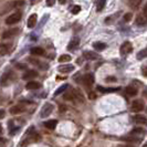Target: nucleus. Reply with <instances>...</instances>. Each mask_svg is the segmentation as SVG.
<instances>
[{"mask_svg": "<svg viewBox=\"0 0 147 147\" xmlns=\"http://www.w3.org/2000/svg\"><path fill=\"white\" fill-rule=\"evenodd\" d=\"M30 52L32 55H43L44 54V50L41 47H34L30 50Z\"/></svg>", "mask_w": 147, "mask_h": 147, "instance_id": "4be33fe9", "label": "nucleus"}, {"mask_svg": "<svg viewBox=\"0 0 147 147\" xmlns=\"http://www.w3.org/2000/svg\"><path fill=\"white\" fill-rule=\"evenodd\" d=\"M96 88L102 93H112V92H117L121 90V88H103V86H100V85Z\"/></svg>", "mask_w": 147, "mask_h": 147, "instance_id": "a211bd4d", "label": "nucleus"}, {"mask_svg": "<svg viewBox=\"0 0 147 147\" xmlns=\"http://www.w3.org/2000/svg\"><path fill=\"white\" fill-rule=\"evenodd\" d=\"M72 94H73V101H78L79 103H83L85 97L83 95V93L81 92V90L79 88H73L72 90Z\"/></svg>", "mask_w": 147, "mask_h": 147, "instance_id": "0eeeda50", "label": "nucleus"}, {"mask_svg": "<svg viewBox=\"0 0 147 147\" xmlns=\"http://www.w3.org/2000/svg\"><path fill=\"white\" fill-rule=\"evenodd\" d=\"M59 2H60V3H62V5H63V3H65V0H59Z\"/></svg>", "mask_w": 147, "mask_h": 147, "instance_id": "a18cd8bd", "label": "nucleus"}, {"mask_svg": "<svg viewBox=\"0 0 147 147\" xmlns=\"http://www.w3.org/2000/svg\"><path fill=\"white\" fill-rule=\"evenodd\" d=\"M88 96H90V98H92V100L96 97V95L94 94V93H93V92H88Z\"/></svg>", "mask_w": 147, "mask_h": 147, "instance_id": "a19ab883", "label": "nucleus"}, {"mask_svg": "<svg viewBox=\"0 0 147 147\" xmlns=\"http://www.w3.org/2000/svg\"><path fill=\"white\" fill-rule=\"evenodd\" d=\"M69 88V85L67 84H63V85H61L59 88H57V91L54 92V96H58L59 94H62L63 92H65L66 90Z\"/></svg>", "mask_w": 147, "mask_h": 147, "instance_id": "bb28decb", "label": "nucleus"}, {"mask_svg": "<svg viewBox=\"0 0 147 147\" xmlns=\"http://www.w3.org/2000/svg\"><path fill=\"white\" fill-rule=\"evenodd\" d=\"M122 140H125V142H127V143H140V138H138V136H135V135H127V136H125V137H122L121 138Z\"/></svg>", "mask_w": 147, "mask_h": 147, "instance_id": "4468645a", "label": "nucleus"}, {"mask_svg": "<svg viewBox=\"0 0 147 147\" xmlns=\"http://www.w3.org/2000/svg\"><path fill=\"white\" fill-rule=\"evenodd\" d=\"M58 70L61 73H70L74 70V66L72 64H64V65H60Z\"/></svg>", "mask_w": 147, "mask_h": 147, "instance_id": "ddd939ff", "label": "nucleus"}, {"mask_svg": "<svg viewBox=\"0 0 147 147\" xmlns=\"http://www.w3.org/2000/svg\"><path fill=\"white\" fill-rule=\"evenodd\" d=\"M146 57H147V49H145V50H142V51H140L138 53H137V59H138V60L145 59Z\"/></svg>", "mask_w": 147, "mask_h": 147, "instance_id": "2f4dec72", "label": "nucleus"}, {"mask_svg": "<svg viewBox=\"0 0 147 147\" xmlns=\"http://www.w3.org/2000/svg\"><path fill=\"white\" fill-rule=\"evenodd\" d=\"M21 12H15V13H12L11 16H9L7 19H6V23L7 24H15L17 22H19L21 20Z\"/></svg>", "mask_w": 147, "mask_h": 147, "instance_id": "39448f33", "label": "nucleus"}, {"mask_svg": "<svg viewBox=\"0 0 147 147\" xmlns=\"http://www.w3.org/2000/svg\"><path fill=\"white\" fill-rule=\"evenodd\" d=\"M117 147H134V146H133V145H128V144H127V145H118Z\"/></svg>", "mask_w": 147, "mask_h": 147, "instance_id": "c03bdc74", "label": "nucleus"}, {"mask_svg": "<svg viewBox=\"0 0 147 147\" xmlns=\"http://www.w3.org/2000/svg\"><path fill=\"white\" fill-rule=\"evenodd\" d=\"M37 19H38V17L36 13L30 16L29 19H28V27H29V28H33V27L36 26V23H37Z\"/></svg>", "mask_w": 147, "mask_h": 147, "instance_id": "b1692460", "label": "nucleus"}, {"mask_svg": "<svg viewBox=\"0 0 147 147\" xmlns=\"http://www.w3.org/2000/svg\"><path fill=\"white\" fill-rule=\"evenodd\" d=\"M17 67L23 70V69H27V65H26V64H21V63H18V64H17Z\"/></svg>", "mask_w": 147, "mask_h": 147, "instance_id": "e433bc0d", "label": "nucleus"}, {"mask_svg": "<svg viewBox=\"0 0 147 147\" xmlns=\"http://www.w3.org/2000/svg\"><path fill=\"white\" fill-rule=\"evenodd\" d=\"M11 50V44L10 43H2L0 44V54L5 55V54H8Z\"/></svg>", "mask_w": 147, "mask_h": 147, "instance_id": "f3484780", "label": "nucleus"}, {"mask_svg": "<svg viewBox=\"0 0 147 147\" xmlns=\"http://www.w3.org/2000/svg\"><path fill=\"white\" fill-rule=\"evenodd\" d=\"M24 5V1H22V0H16V1H11V2H9L7 3L5 8H3V10L1 11V15H3V13H6L8 11H10L11 9H15V8H18V7H21Z\"/></svg>", "mask_w": 147, "mask_h": 147, "instance_id": "f257e3e1", "label": "nucleus"}, {"mask_svg": "<svg viewBox=\"0 0 147 147\" xmlns=\"http://www.w3.org/2000/svg\"><path fill=\"white\" fill-rule=\"evenodd\" d=\"M55 2V0H47V5L48 6H53Z\"/></svg>", "mask_w": 147, "mask_h": 147, "instance_id": "58836bf2", "label": "nucleus"}, {"mask_svg": "<svg viewBox=\"0 0 147 147\" xmlns=\"http://www.w3.org/2000/svg\"><path fill=\"white\" fill-rule=\"evenodd\" d=\"M2 142H3V138H2V137H0V144H1Z\"/></svg>", "mask_w": 147, "mask_h": 147, "instance_id": "de8ad7c7", "label": "nucleus"}, {"mask_svg": "<svg viewBox=\"0 0 147 147\" xmlns=\"http://www.w3.org/2000/svg\"><path fill=\"white\" fill-rule=\"evenodd\" d=\"M131 19H132V13H131V12H128V13H126V15L124 16V21L125 22L131 21Z\"/></svg>", "mask_w": 147, "mask_h": 147, "instance_id": "f704fd0d", "label": "nucleus"}, {"mask_svg": "<svg viewBox=\"0 0 147 147\" xmlns=\"http://www.w3.org/2000/svg\"><path fill=\"white\" fill-rule=\"evenodd\" d=\"M80 11H81V7L80 6H73V7L71 8V12L73 15H78Z\"/></svg>", "mask_w": 147, "mask_h": 147, "instance_id": "72a5a7b5", "label": "nucleus"}, {"mask_svg": "<svg viewBox=\"0 0 147 147\" xmlns=\"http://www.w3.org/2000/svg\"><path fill=\"white\" fill-rule=\"evenodd\" d=\"M143 147H147V143L145 144V145H143Z\"/></svg>", "mask_w": 147, "mask_h": 147, "instance_id": "09e8293b", "label": "nucleus"}, {"mask_svg": "<svg viewBox=\"0 0 147 147\" xmlns=\"http://www.w3.org/2000/svg\"><path fill=\"white\" fill-rule=\"evenodd\" d=\"M143 96H144L145 98H147V88L144 90V92H143Z\"/></svg>", "mask_w": 147, "mask_h": 147, "instance_id": "79ce46f5", "label": "nucleus"}, {"mask_svg": "<svg viewBox=\"0 0 147 147\" xmlns=\"http://www.w3.org/2000/svg\"><path fill=\"white\" fill-rule=\"evenodd\" d=\"M24 111H26L24 106H22V105H15V106H12V107L10 109V113H11L12 115H17V114L23 113Z\"/></svg>", "mask_w": 147, "mask_h": 147, "instance_id": "2eb2a0df", "label": "nucleus"}, {"mask_svg": "<svg viewBox=\"0 0 147 147\" xmlns=\"http://www.w3.org/2000/svg\"><path fill=\"white\" fill-rule=\"evenodd\" d=\"M145 109V103H144V101L143 100H134L132 103V111L133 112H136V113H138V112H142V111Z\"/></svg>", "mask_w": 147, "mask_h": 147, "instance_id": "20e7f679", "label": "nucleus"}, {"mask_svg": "<svg viewBox=\"0 0 147 147\" xmlns=\"http://www.w3.org/2000/svg\"><path fill=\"white\" fill-rule=\"evenodd\" d=\"M63 98L64 100H67V101H73V94H72V91L71 92H67L66 91L63 95Z\"/></svg>", "mask_w": 147, "mask_h": 147, "instance_id": "473e14b6", "label": "nucleus"}, {"mask_svg": "<svg viewBox=\"0 0 147 147\" xmlns=\"http://www.w3.org/2000/svg\"><path fill=\"white\" fill-rule=\"evenodd\" d=\"M147 23V19L145 18L144 15H138L136 17V24L140 26V27H143Z\"/></svg>", "mask_w": 147, "mask_h": 147, "instance_id": "aec40b11", "label": "nucleus"}, {"mask_svg": "<svg viewBox=\"0 0 147 147\" xmlns=\"http://www.w3.org/2000/svg\"><path fill=\"white\" fill-rule=\"evenodd\" d=\"M142 74H143L145 78H147V65L142 67Z\"/></svg>", "mask_w": 147, "mask_h": 147, "instance_id": "c9c22d12", "label": "nucleus"}, {"mask_svg": "<svg viewBox=\"0 0 147 147\" xmlns=\"http://www.w3.org/2000/svg\"><path fill=\"white\" fill-rule=\"evenodd\" d=\"M38 76V72L37 71H34V70H29V71H27L26 73L22 75V79L23 80H33V79H36Z\"/></svg>", "mask_w": 147, "mask_h": 147, "instance_id": "9b49d317", "label": "nucleus"}, {"mask_svg": "<svg viewBox=\"0 0 147 147\" xmlns=\"http://www.w3.org/2000/svg\"><path fill=\"white\" fill-rule=\"evenodd\" d=\"M71 55H69V54H62L61 57L59 58V62L61 63H63V62H69V61H71Z\"/></svg>", "mask_w": 147, "mask_h": 147, "instance_id": "7c9ffc66", "label": "nucleus"}, {"mask_svg": "<svg viewBox=\"0 0 147 147\" xmlns=\"http://www.w3.org/2000/svg\"><path fill=\"white\" fill-rule=\"evenodd\" d=\"M57 124H58V121H57V119H50V121L44 122V126H45L48 129H54V128L57 127Z\"/></svg>", "mask_w": 147, "mask_h": 147, "instance_id": "6ab92c4d", "label": "nucleus"}, {"mask_svg": "<svg viewBox=\"0 0 147 147\" xmlns=\"http://www.w3.org/2000/svg\"><path fill=\"white\" fill-rule=\"evenodd\" d=\"M134 122L137 124V125H147V117L144 116V115H140V114H137L134 116Z\"/></svg>", "mask_w": 147, "mask_h": 147, "instance_id": "9d476101", "label": "nucleus"}, {"mask_svg": "<svg viewBox=\"0 0 147 147\" xmlns=\"http://www.w3.org/2000/svg\"><path fill=\"white\" fill-rule=\"evenodd\" d=\"M29 61L31 62V63H33V64H36V65H38L40 69H43V70H45V69H48V65L47 64H44V63H42V62H40V61H38V60H34V59H29Z\"/></svg>", "mask_w": 147, "mask_h": 147, "instance_id": "cd10ccee", "label": "nucleus"}, {"mask_svg": "<svg viewBox=\"0 0 147 147\" xmlns=\"http://www.w3.org/2000/svg\"><path fill=\"white\" fill-rule=\"evenodd\" d=\"M125 93L129 96V97L136 96L137 95V88H135L134 86H127V88H125Z\"/></svg>", "mask_w": 147, "mask_h": 147, "instance_id": "5701e85b", "label": "nucleus"}, {"mask_svg": "<svg viewBox=\"0 0 147 147\" xmlns=\"http://www.w3.org/2000/svg\"><path fill=\"white\" fill-rule=\"evenodd\" d=\"M132 51H133V45H132L131 42L126 41V42H124V43L121 45L119 52H121V54H122V55H126V54L131 53Z\"/></svg>", "mask_w": 147, "mask_h": 147, "instance_id": "423d86ee", "label": "nucleus"}, {"mask_svg": "<svg viewBox=\"0 0 147 147\" xmlns=\"http://www.w3.org/2000/svg\"><path fill=\"white\" fill-rule=\"evenodd\" d=\"M5 115H6V112H5L3 110H0V119L5 117Z\"/></svg>", "mask_w": 147, "mask_h": 147, "instance_id": "ea45409f", "label": "nucleus"}, {"mask_svg": "<svg viewBox=\"0 0 147 147\" xmlns=\"http://www.w3.org/2000/svg\"><path fill=\"white\" fill-rule=\"evenodd\" d=\"M83 57H84L86 60H91V61L100 59V55L93 51H85L84 53H83Z\"/></svg>", "mask_w": 147, "mask_h": 147, "instance_id": "f8f14e48", "label": "nucleus"}, {"mask_svg": "<svg viewBox=\"0 0 147 147\" xmlns=\"http://www.w3.org/2000/svg\"><path fill=\"white\" fill-rule=\"evenodd\" d=\"M26 88L27 90H39V88H41V84L37 81H29L27 83V85H26Z\"/></svg>", "mask_w": 147, "mask_h": 147, "instance_id": "dca6fc26", "label": "nucleus"}, {"mask_svg": "<svg viewBox=\"0 0 147 147\" xmlns=\"http://www.w3.org/2000/svg\"><path fill=\"white\" fill-rule=\"evenodd\" d=\"M79 43H80V40L76 38V39H73L70 43H69V45H67V50H70V51H73V50H75L78 47H79Z\"/></svg>", "mask_w": 147, "mask_h": 147, "instance_id": "412c9836", "label": "nucleus"}, {"mask_svg": "<svg viewBox=\"0 0 147 147\" xmlns=\"http://www.w3.org/2000/svg\"><path fill=\"white\" fill-rule=\"evenodd\" d=\"M36 1H37V0H31V2H36Z\"/></svg>", "mask_w": 147, "mask_h": 147, "instance_id": "8fccbe9b", "label": "nucleus"}, {"mask_svg": "<svg viewBox=\"0 0 147 147\" xmlns=\"http://www.w3.org/2000/svg\"><path fill=\"white\" fill-rule=\"evenodd\" d=\"M19 33V29L18 28H13V29H10V30H7V31H5L3 32V34H2V39H9V38H12L17 36Z\"/></svg>", "mask_w": 147, "mask_h": 147, "instance_id": "1a4fd4ad", "label": "nucleus"}, {"mask_svg": "<svg viewBox=\"0 0 147 147\" xmlns=\"http://www.w3.org/2000/svg\"><path fill=\"white\" fill-rule=\"evenodd\" d=\"M94 75L92 73H88L84 75V78H83V83H84V85L86 86V88H91L93 84H94Z\"/></svg>", "mask_w": 147, "mask_h": 147, "instance_id": "6e6552de", "label": "nucleus"}, {"mask_svg": "<svg viewBox=\"0 0 147 147\" xmlns=\"http://www.w3.org/2000/svg\"><path fill=\"white\" fill-rule=\"evenodd\" d=\"M93 48L96 51H103L104 49H106V44L103 42H94L93 43Z\"/></svg>", "mask_w": 147, "mask_h": 147, "instance_id": "393cba45", "label": "nucleus"}, {"mask_svg": "<svg viewBox=\"0 0 147 147\" xmlns=\"http://www.w3.org/2000/svg\"><path fill=\"white\" fill-rule=\"evenodd\" d=\"M106 81L109 82V81H116V79H115V78H107V79H106Z\"/></svg>", "mask_w": 147, "mask_h": 147, "instance_id": "37998d69", "label": "nucleus"}, {"mask_svg": "<svg viewBox=\"0 0 147 147\" xmlns=\"http://www.w3.org/2000/svg\"><path fill=\"white\" fill-rule=\"evenodd\" d=\"M15 74L12 73V72H7V73H5L2 76H1V80H0V83H1V85L2 86H6L8 84H10L11 82L15 80Z\"/></svg>", "mask_w": 147, "mask_h": 147, "instance_id": "7ed1b4c3", "label": "nucleus"}, {"mask_svg": "<svg viewBox=\"0 0 147 147\" xmlns=\"http://www.w3.org/2000/svg\"><path fill=\"white\" fill-rule=\"evenodd\" d=\"M106 5V0H97V3H96V10L97 11H102Z\"/></svg>", "mask_w": 147, "mask_h": 147, "instance_id": "c756f323", "label": "nucleus"}, {"mask_svg": "<svg viewBox=\"0 0 147 147\" xmlns=\"http://www.w3.org/2000/svg\"><path fill=\"white\" fill-rule=\"evenodd\" d=\"M144 133H145V131H144L142 127H135L134 129H132V132H131V135L140 136V135H143Z\"/></svg>", "mask_w": 147, "mask_h": 147, "instance_id": "c85d7f7f", "label": "nucleus"}, {"mask_svg": "<svg viewBox=\"0 0 147 147\" xmlns=\"http://www.w3.org/2000/svg\"><path fill=\"white\" fill-rule=\"evenodd\" d=\"M2 132H3V129H2V126L0 125V135L2 134Z\"/></svg>", "mask_w": 147, "mask_h": 147, "instance_id": "49530a36", "label": "nucleus"}, {"mask_svg": "<svg viewBox=\"0 0 147 147\" xmlns=\"http://www.w3.org/2000/svg\"><path fill=\"white\" fill-rule=\"evenodd\" d=\"M54 110V106H53V104L51 103H45L42 106V109H41V112H40V116L42 118H45L48 117V116H50L52 114V112Z\"/></svg>", "mask_w": 147, "mask_h": 147, "instance_id": "f03ea898", "label": "nucleus"}, {"mask_svg": "<svg viewBox=\"0 0 147 147\" xmlns=\"http://www.w3.org/2000/svg\"><path fill=\"white\" fill-rule=\"evenodd\" d=\"M143 15L145 16V18L147 19V3L144 6V10H143Z\"/></svg>", "mask_w": 147, "mask_h": 147, "instance_id": "4c0bfd02", "label": "nucleus"}, {"mask_svg": "<svg viewBox=\"0 0 147 147\" xmlns=\"http://www.w3.org/2000/svg\"><path fill=\"white\" fill-rule=\"evenodd\" d=\"M142 2H143V0H129V6L132 9L136 10L142 5Z\"/></svg>", "mask_w": 147, "mask_h": 147, "instance_id": "a878e982", "label": "nucleus"}]
</instances>
